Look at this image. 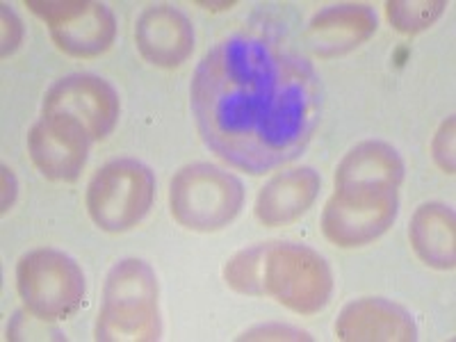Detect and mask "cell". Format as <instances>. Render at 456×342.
<instances>
[{
    "label": "cell",
    "mask_w": 456,
    "mask_h": 342,
    "mask_svg": "<svg viewBox=\"0 0 456 342\" xmlns=\"http://www.w3.org/2000/svg\"><path fill=\"white\" fill-rule=\"evenodd\" d=\"M87 5L89 0H28L26 3L28 10L39 16L42 21H46L51 30L73 21L76 16L87 10Z\"/></svg>",
    "instance_id": "d6986e66"
},
{
    "label": "cell",
    "mask_w": 456,
    "mask_h": 342,
    "mask_svg": "<svg viewBox=\"0 0 456 342\" xmlns=\"http://www.w3.org/2000/svg\"><path fill=\"white\" fill-rule=\"evenodd\" d=\"M156 176L140 160L121 158L101 167L87 185V213L105 233H126L149 215Z\"/></svg>",
    "instance_id": "5b68a950"
},
{
    "label": "cell",
    "mask_w": 456,
    "mask_h": 342,
    "mask_svg": "<svg viewBox=\"0 0 456 342\" xmlns=\"http://www.w3.org/2000/svg\"><path fill=\"white\" fill-rule=\"evenodd\" d=\"M404 181V160L386 142L354 146L336 169V190H397Z\"/></svg>",
    "instance_id": "5bb4252c"
},
{
    "label": "cell",
    "mask_w": 456,
    "mask_h": 342,
    "mask_svg": "<svg viewBox=\"0 0 456 342\" xmlns=\"http://www.w3.org/2000/svg\"><path fill=\"white\" fill-rule=\"evenodd\" d=\"M7 338L10 340H48V338H62V333L51 327V322L39 320L32 313H16L12 324L7 327Z\"/></svg>",
    "instance_id": "ffe728a7"
},
{
    "label": "cell",
    "mask_w": 456,
    "mask_h": 342,
    "mask_svg": "<svg viewBox=\"0 0 456 342\" xmlns=\"http://www.w3.org/2000/svg\"><path fill=\"white\" fill-rule=\"evenodd\" d=\"M377 14L368 5H331L313 16L306 30V42L315 55L338 57L363 46L377 32Z\"/></svg>",
    "instance_id": "7c38bea8"
},
{
    "label": "cell",
    "mask_w": 456,
    "mask_h": 342,
    "mask_svg": "<svg viewBox=\"0 0 456 342\" xmlns=\"http://www.w3.org/2000/svg\"><path fill=\"white\" fill-rule=\"evenodd\" d=\"M119 94L108 80L92 73H73L48 89L42 114L73 121L89 140L96 142L112 133L119 121Z\"/></svg>",
    "instance_id": "ba28073f"
},
{
    "label": "cell",
    "mask_w": 456,
    "mask_h": 342,
    "mask_svg": "<svg viewBox=\"0 0 456 342\" xmlns=\"http://www.w3.org/2000/svg\"><path fill=\"white\" fill-rule=\"evenodd\" d=\"M454 117H450L436 130L434 142H431V156L436 165L447 174H454Z\"/></svg>",
    "instance_id": "44dd1931"
},
{
    "label": "cell",
    "mask_w": 456,
    "mask_h": 342,
    "mask_svg": "<svg viewBox=\"0 0 456 342\" xmlns=\"http://www.w3.org/2000/svg\"><path fill=\"white\" fill-rule=\"evenodd\" d=\"M160 333L156 272L140 258L119 260L105 279L94 338L101 342H151Z\"/></svg>",
    "instance_id": "7a4b0ae2"
},
{
    "label": "cell",
    "mask_w": 456,
    "mask_h": 342,
    "mask_svg": "<svg viewBox=\"0 0 456 342\" xmlns=\"http://www.w3.org/2000/svg\"><path fill=\"white\" fill-rule=\"evenodd\" d=\"M16 290L28 313L57 322L73 315L85 299L80 265L57 249H32L16 265Z\"/></svg>",
    "instance_id": "8992f818"
},
{
    "label": "cell",
    "mask_w": 456,
    "mask_h": 342,
    "mask_svg": "<svg viewBox=\"0 0 456 342\" xmlns=\"http://www.w3.org/2000/svg\"><path fill=\"white\" fill-rule=\"evenodd\" d=\"M16 199V178L10 167H3V213H7Z\"/></svg>",
    "instance_id": "cb8c5ba5"
},
{
    "label": "cell",
    "mask_w": 456,
    "mask_h": 342,
    "mask_svg": "<svg viewBox=\"0 0 456 342\" xmlns=\"http://www.w3.org/2000/svg\"><path fill=\"white\" fill-rule=\"evenodd\" d=\"M263 263L265 242L238 251L224 267V281L240 295L263 297Z\"/></svg>",
    "instance_id": "e0dca14e"
},
{
    "label": "cell",
    "mask_w": 456,
    "mask_h": 342,
    "mask_svg": "<svg viewBox=\"0 0 456 342\" xmlns=\"http://www.w3.org/2000/svg\"><path fill=\"white\" fill-rule=\"evenodd\" d=\"M114 35H117V21L112 10L103 3H92V0L83 14L51 30L53 42L60 51L83 60L103 55L112 46Z\"/></svg>",
    "instance_id": "2e32d148"
},
{
    "label": "cell",
    "mask_w": 456,
    "mask_h": 342,
    "mask_svg": "<svg viewBox=\"0 0 456 342\" xmlns=\"http://www.w3.org/2000/svg\"><path fill=\"white\" fill-rule=\"evenodd\" d=\"M240 340H311V336L306 331L288 327V324H263V327H256L240 336Z\"/></svg>",
    "instance_id": "7402d4cb"
},
{
    "label": "cell",
    "mask_w": 456,
    "mask_h": 342,
    "mask_svg": "<svg viewBox=\"0 0 456 342\" xmlns=\"http://www.w3.org/2000/svg\"><path fill=\"white\" fill-rule=\"evenodd\" d=\"M397 190H336L322 213V233L342 249L365 247L393 226Z\"/></svg>",
    "instance_id": "52a82bcc"
},
{
    "label": "cell",
    "mask_w": 456,
    "mask_h": 342,
    "mask_svg": "<svg viewBox=\"0 0 456 342\" xmlns=\"http://www.w3.org/2000/svg\"><path fill=\"white\" fill-rule=\"evenodd\" d=\"M137 51L153 67H181L194 51V28L181 10L153 5L135 23Z\"/></svg>",
    "instance_id": "8fae6325"
},
{
    "label": "cell",
    "mask_w": 456,
    "mask_h": 342,
    "mask_svg": "<svg viewBox=\"0 0 456 342\" xmlns=\"http://www.w3.org/2000/svg\"><path fill=\"white\" fill-rule=\"evenodd\" d=\"M315 69L263 37L231 35L203 55L190 105L203 144L260 176L306 151L322 119Z\"/></svg>",
    "instance_id": "6da1fadb"
},
{
    "label": "cell",
    "mask_w": 456,
    "mask_h": 342,
    "mask_svg": "<svg viewBox=\"0 0 456 342\" xmlns=\"http://www.w3.org/2000/svg\"><path fill=\"white\" fill-rule=\"evenodd\" d=\"M336 338L345 342H413L418 327L404 306L381 297H363L342 308Z\"/></svg>",
    "instance_id": "30bf717a"
},
{
    "label": "cell",
    "mask_w": 456,
    "mask_h": 342,
    "mask_svg": "<svg viewBox=\"0 0 456 342\" xmlns=\"http://www.w3.org/2000/svg\"><path fill=\"white\" fill-rule=\"evenodd\" d=\"M322 190V178L311 167H297L272 178L256 199V219L265 226H288L306 215Z\"/></svg>",
    "instance_id": "4fadbf2b"
},
{
    "label": "cell",
    "mask_w": 456,
    "mask_h": 342,
    "mask_svg": "<svg viewBox=\"0 0 456 342\" xmlns=\"http://www.w3.org/2000/svg\"><path fill=\"white\" fill-rule=\"evenodd\" d=\"M89 144L80 126L62 117H46L37 121L28 135V153L42 176L55 183H73L87 162Z\"/></svg>",
    "instance_id": "9c48e42d"
},
{
    "label": "cell",
    "mask_w": 456,
    "mask_h": 342,
    "mask_svg": "<svg viewBox=\"0 0 456 342\" xmlns=\"http://www.w3.org/2000/svg\"><path fill=\"white\" fill-rule=\"evenodd\" d=\"M445 7L443 0H395L386 5V16L395 30L415 35L434 26Z\"/></svg>",
    "instance_id": "ac0fdd59"
},
{
    "label": "cell",
    "mask_w": 456,
    "mask_h": 342,
    "mask_svg": "<svg viewBox=\"0 0 456 342\" xmlns=\"http://www.w3.org/2000/svg\"><path fill=\"white\" fill-rule=\"evenodd\" d=\"M415 256L434 270H454L456 217L452 206L429 201L413 213L409 228Z\"/></svg>",
    "instance_id": "9a60e30c"
},
{
    "label": "cell",
    "mask_w": 456,
    "mask_h": 342,
    "mask_svg": "<svg viewBox=\"0 0 456 342\" xmlns=\"http://www.w3.org/2000/svg\"><path fill=\"white\" fill-rule=\"evenodd\" d=\"M244 206V185L238 176L208 162L176 171L169 185V210L187 231L215 233L233 222Z\"/></svg>",
    "instance_id": "3957f363"
},
{
    "label": "cell",
    "mask_w": 456,
    "mask_h": 342,
    "mask_svg": "<svg viewBox=\"0 0 456 342\" xmlns=\"http://www.w3.org/2000/svg\"><path fill=\"white\" fill-rule=\"evenodd\" d=\"M21 42L23 26L21 21H19V16H16L10 7L3 5V57L12 55Z\"/></svg>",
    "instance_id": "603a6c76"
},
{
    "label": "cell",
    "mask_w": 456,
    "mask_h": 342,
    "mask_svg": "<svg viewBox=\"0 0 456 342\" xmlns=\"http://www.w3.org/2000/svg\"><path fill=\"white\" fill-rule=\"evenodd\" d=\"M331 295V267L315 249L299 242H265L263 297L297 315H315L327 308Z\"/></svg>",
    "instance_id": "277c9868"
}]
</instances>
